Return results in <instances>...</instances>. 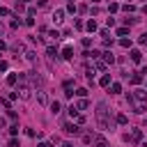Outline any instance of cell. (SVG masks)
Wrapping results in <instances>:
<instances>
[{
    "label": "cell",
    "mask_w": 147,
    "mask_h": 147,
    "mask_svg": "<svg viewBox=\"0 0 147 147\" xmlns=\"http://www.w3.org/2000/svg\"><path fill=\"white\" fill-rule=\"evenodd\" d=\"M96 124H99L101 131H115V119L110 117V110H108L106 101L96 103Z\"/></svg>",
    "instance_id": "cell-1"
},
{
    "label": "cell",
    "mask_w": 147,
    "mask_h": 147,
    "mask_svg": "<svg viewBox=\"0 0 147 147\" xmlns=\"http://www.w3.org/2000/svg\"><path fill=\"white\" fill-rule=\"evenodd\" d=\"M126 103L133 108V113H138V115H142L145 110H147V101H140V99H136L133 94H126Z\"/></svg>",
    "instance_id": "cell-2"
},
{
    "label": "cell",
    "mask_w": 147,
    "mask_h": 147,
    "mask_svg": "<svg viewBox=\"0 0 147 147\" xmlns=\"http://www.w3.org/2000/svg\"><path fill=\"white\" fill-rule=\"evenodd\" d=\"M18 80H21V85H18L16 92H18V96H21L23 101H28V99H30V85L25 83V76H18Z\"/></svg>",
    "instance_id": "cell-3"
},
{
    "label": "cell",
    "mask_w": 147,
    "mask_h": 147,
    "mask_svg": "<svg viewBox=\"0 0 147 147\" xmlns=\"http://www.w3.org/2000/svg\"><path fill=\"white\" fill-rule=\"evenodd\" d=\"M28 78H30V83H32V85H34L37 90H39V87L44 85V78H41V74H39L37 69H32V71H28Z\"/></svg>",
    "instance_id": "cell-4"
},
{
    "label": "cell",
    "mask_w": 147,
    "mask_h": 147,
    "mask_svg": "<svg viewBox=\"0 0 147 147\" xmlns=\"http://www.w3.org/2000/svg\"><path fill=\"white\" fill-rule=\"evenodd\" d=\"M124 140H126V142H140V140H142V131H140V129H131V133H126Z\"/></svg>",
    "instance_id": "cell-5"
},
{
    "label": "cell",
    "mask_w": 147,
    "mask_h": 147,
    "mask_svg": "<svg viewBox=\"0 0 147 147\" xmlns=\"http://www.w3.org/2000/svg\"><path fill=\"white\" fill-rule=\"evenodd\" d=\"M62 129H64V133H69V136H78V133H80V126H78V124H71V122H64Z\"/></svg>",
    "instance_id": "cell-6"
},
{
    "label": "cell",
    "mask_w": 147,
    "mask_h": 147,
    "mask_svg": "<svg viewBox=\"0 0 147 147\" xmlns=\"http://www.w3.org/2000/svg\"><path fill=\"white\" fill-rule=\"evenodd\" d=\"M74 108H76L78 113H80V110H87V108H90V101H87L85 96H80V99H78V101L74 103Z\"/></svg>",
    "instance_id": "cell-7"
},
{
    "label": "cell",
    "mask_w": 147,
    "mask_h": 147,
    "mask_svg": "<svg viewBox=\"0 0 147 147\" xmlns=\"http://www.w3.org/2000/svg\"><path fill=\"white\" fill-rule=\"evenodd\" d=\"M37 101H39L41 106H48V94H46V92H44L41 87L37 90Z\"/></svg>",
    "instance_id": "cell-8"
},
{
    "label": "cell",
    "mask_w": 147,
    "mask_h": 147,
    "mask_svg": "<svg viewBox=\"0 0 147 147\" xmlns=\"http://www.w3.org/2000/svg\"><path fill=\"white\" fill-rule=\"evenodd\" d=\"M53 21H55V23H62V21H64V9H55V11H53Z\"/></svg>",
    "instance_id": "cell-9"
},
{
    "label": "cell",
    "mask_w": 147,
    "mask_h": 147,
    "mask_svg": "<svg viewBox=\"0 0 147 147\" xmlns=\"http://www.w3.org/2000/svg\"><path fill=\"white\" fill-rule=\"evenodd\" d=\"M62 57H64V60H74V48H71V46H64V48H62Z\"/></svg>",
    "instance_id": "cell-10"
},
{
    "label": "cell",
    "mask_w": 147,
    "mask_h": 147,
    "mask_svg": "<svg viewBox=\"0 0 147 147\" xmlns=\"http://www.w3.org/2000/svg\"><path fill=\"white\" fill-rule=\"evenodd\" d=\"M11 53H16V55H18V53H25V46H23L21 41H16V44H11Z\"/></svg>",
    "instance_id": "cell-11"
},
{
    "label": "cell",
    "mask_w": 147,
    "mask_h": 147,
    "mask_svg": "<svg viewBox=\"0 0 147 147\" xmlns=\"http://www.w3.org/2000/svg\"><path fill=\"white\" fill-rule=\"evenodd\" d=\"M101 55H103V60H106V64H113V62H115V55H113L110 51H106V53H101Z\"/></svg>",
    "instance_id": "cell-12"
},
{
    "label": "cell",
    "mask_w": 147,
    "mask_h": 147,
    "mask_svg": "<svg viewBox=\"0 0 147 147\" xmlns=\"http://www.w3.org/2000/svg\"><path fill=\"white\" fill-rule=\"evenodd\" d=\"M23 55H25V60H28V62H34V60H37V53H34V51H25Z\"/></svg>",
    "instance_id": "cell-13"
},
{
    "label": "cell",
    "mask_w": 147,
    "mask_h": 147,
    "mask_svg": "<svg viewBox=\"0 0 147 147\" xmlns=\"http://www.w3.org/2000/svg\"><path fill=\"white\" fill-rule=\"evenodd\" d=\"M115 122H117V124H122V126H124V124H129V117H126V115H122V113H119V115H117V117H115Z\"/></svg>",
    "instance_id": "cell-14"
},
{
    "label": "cell",
    "mask_w": 147,
    "mask_h": 147,
    "mask_svg": "<svg viewBox=\"0 0 147 147\" xmlns=\"http://www.w3.org/2000/svg\"><path fill=\"white\" fill-rule=\"evenodd\" d=\"M131 60H133V62H140V60H142V53H140V51H131Z\"/></svg>",
    "instance_id": "cell-15"
},
{
    "label": "cell",
    "mask_w": 147,
    "mask_h": 147,
    "mask_svg": "<svg viewBox=\"0 0 147 147\" xmlns=\"http://www.w3.org/2000/svg\"><path fill=\"white\" fill-rule=\"evenodd\" d=\"M119 92H122V85L119 83H113L110 85V94H119Z\"/></svg>",
    "instance_id": "cell-16"
},
{
    "label": "cell",
    "mask_w": 147,
    "mask_h": 147,
    "mask_svg": "<svg viewBox=\"0 0 147 147\" xmlns=\"http://www.w3.org/2000/svg\"><path fill=\"white\" fill-rule=\"evenodd\" d=\"M136 99H140V101H147V94H145V90H136V94H133Z\"/></svg>",
    "instance_id": "cell-17"
},
{
    "label": "cell",
    "mask_w": 147,
    "mask_h": 147,
    "mask_svg": "<svg viewBox=\"0 0 147 147\" xmlns=\"http://www.w3.org/2000/svg\"><path fill=\"white\" fill-rule=\"evenodd\" d=\"M16 80H18L16 74H9V76H7V85H16Z\"/></svg>",
    "instance_id": "cell-18"
},
{
    "label": "cell",
    "mask_w": 147,
    "mask_h": 147,
    "mask_svg": "<svg viewBox=\"0 0 147 147\" xmlns=\"http://www.w3.org/2000/svg\"><path fill=\"white\" fill-rule=\"evenodd\" d=\"M140 80H142V74H131V83L133 85H138Z\"/></svg>",
    "instance_id": "cell-19"
},
{
    "label": "cell",
    "mask_w": 147,
    "mask_h": 147,
    "mask_svg": "<svg viewBox=\"0 0 147 147\" xmlns=\"http://www.w3.org/2000/svg\"><path fill=\"white\" fill-rule=\"evenodd\" d=\"M51 113H53V115L60 113V101H53V103H51Z\"/></svg>",
    "instance_id": "cell-20"
},
{
    "label": "cell",
    "mask_w": 147,
    "mask_h": 147,
    "mask_svg": "<svg viewBox=\"0 0 147 147\" xmlns=\"http://www.w3.org/2000/svg\"><path fill=\"white\" fill-rule=\"evenodd\" d=\"M99 83H101L103 87H108V85H110V76H108V74H106V76H101V80H99Z\"/></svg>",
    "instance_id": "cell-21"
},
{
    "label": "cell",
    "mask_w": 147,
    "mask_h": 147,
    "mask_svg": "<svg viewBox=\"0 0 147 147\" xmlns=\"http://www.w3.org/2000/svg\"><path fill=\"white\" fill-rule=\"evenodd\" d=\"M94 142H96V147H108V142L103 138H94Z\"/></svg>",
    "instance_id": "cell-22"
},
{
    "label": "cell",
    "mask_w": 147,
    "mask_h": 147,
    "mask_svg": "<svg viewBox=\"0 0 147 147\" xmlns=\"http://www.w3.org/2000/svg\"><path fill=\"white\" fill-rule=\"evenodd\" d=\"M21 23H23V21H21V18H18V16H14V21H11V28H14V30H16V28H18V25H21Z\"/></svg>",
    "instance_id": "cell-23"
},
{
    "label": "cell",
    "mask_w": 147,
    "mask_h": 147,
    "mask_svg": "<svg viewBox=\"0 0 147 147\" xmlns=\"http://www.w3.org/2000/svg\"><path fill=\"white\" fill-rule=\"evenodd\" d=\"M87 30H90V32H94V30H96V23H94V18H92V21H87Z\"/></svg>",
    "instance_id": "cell-24"
},
{
    "label": "cell",
    "mask_w": 147,
    "mask_h": 147,
    "mask_svg": "<svg viewBox=\"0 0 147 147\" xmlns=\"http://www.w3.org/2000/svg\"><path fill=\"white\" fill-rule=\"evenodd\" d=\"M48 37H51V39H55V41H57V39H62V34H60V32H55V30H53V32H48Z\"/></svg>",
    "instance_id": "cell-25"
},
{
    "label": "cell",
    "mask_w": 147,
    "mask_h": 147,
    "mask_svg": "<svg viewBox=\"0 0 147 147\" xmlns=\"http://www.w3.org/2000/svg\"><path fill=\"white\" fill-rule=\"evenodd\" d=\"M94 67H96L99 71H106V62H99V60H96V62H94Z\"/></svg>",
    "instance_id": "cell-26"
},
{
    "label": "cell",
    "mask_w": 147,
    "mask_h": 147,
    "mask_svg": "<svg viewBox=\"0 0 147 147\" xmlns=\"http://www.w3.org/2000/svg\"><path fill=\"white\" fill-rule=\"evenodd\" d=\"M117 9H119V5H117V2H110V7H108V14H110V11H117Z\"/></svg>",
    "instance_id": "cell-27"
},
{
    "label": "cell",
    "mask_w": 147,
    "mask_h": 147,
    "mask_svg": "<svg viewBox=\"0 0 147 147\" xmlns=\"http://www.w3.org/2000/svg\"><path fill=\"white\" fill-rule=\"evenodd\" d=\"M117 34H119V37H126V34H129V28H119Z\"/></svg>",
    "instance_id": "cell-28"
},
{
    "label": "cell",
    "mask_w": 147,
    "mask_h": 147,
    "mask_svg": "<svg viewBox=\"0 0 147 147\" xmlns=\"http://www.w3.org/2000/svg\"><path fill=\"white\" fill-rule=\"evenodd\" d=\"M119 44H122L124 48H131V39H119Z\"/></svg>",
    "instance_id": "cell-29"
},
{
    "label": "cell",
    "mask_w": 147,
    "mask_h": 147,
    "mask_svg": "<svg viewBox=\"0 0 147 147\" xmlns=\"http://www.w3.org/2000/svg\"><path fill=\"white\" fill-rule=\"evenodd\" d=\"M71 87H74V80L67 78V80H64V90H71Z\"/></svg>",
    "instance_id": "cell-30"
},
{
    "label": "cell",
    "mask_w": 147,
    "mask_h": 147,
    "mask_svg": "<svg viewBox=\"0 0 147 147\" xmlns=\"http://www.w3.org/2000/svg\"><path fill=\"white\" fill-rule=\"evenodd\" d=\"M76 94H78V96H87V90H85V87H78Z\"/></svg>",
    "instance_id": "cell-31"
},
{
    "label": "cell",
    "mask_w": 147,
    "mask_h": 147,
    "mask_svg": "<svg viewBox=\"0 0 147 147\" xmlns=\"http://www.w3.org/2000/svg\"><path fill=\"white\" fill-rule=\"evenodd\" d=\"M122 9H124V11H126V14H129V11H133V9H136V7H133V5H122Z\"/></svg>",
    "instance_id": "cell-32"
},
{
    "label": "cell",
    "mask_w": 147,
    "mask_h": 147,
    "mask_svg": "<svg viewBox=\"0 0 147 147\" xmlns=\"http://www.w3.org/2000/svg\"><path fill=\"white\" fill-rule=\"evenodd\" d=\"M69 115H71V117H76V115H78V110H76V108H74V103H71V106H69Z\"/></svg>",
    "instance_id": "cell-33"
},
{
    "label": "cell",
    "mask_w": 147,
    "mask_h": 147,
    "mask_svg": "<svg viewBox=\"0 0 147 147\" xmlns=\"http://www.w3.org/2000/svg\"><path fill=\"white\" fill-rule=\"evenodd\" d=\"M76 124H78V126L85 124V117H83V115H76Z\"/></svg>",
    "instance_id": "cell-34"
},
{
    "label": "cell",
    "mask_w": 147,
    "mask_h": 147,
    "mask_svg": "<svg viewBox=\"0 0 147 147\" xmlns=\"http://www.w3.org/2000/svg\"><path fill=\"white\" fill-rule=\"evenodd\" d=\"M9 133H11V136H16V133H18V124H14V126H9Z\"/></svg>",
    "instance_id": "cell-35"
},
{
    "label": "cell",
    "mask_w": 147,
    "mask_h": 147,
    "mask_svg": "<svg viewBox=\"0 0 147 147\" xmlns=\"http://www.w3.org/2000/svg\"><path fill=\"white\" fill-rule=\"evenodd\" d=\"M138 41H140V44H147V32H142V34L138 37Z\"/></svg>",
    "instance_id": "cell-36"
},
{
    "label": "cell",
    "mask_w": 147,
    "mask_h": 147,
    "mask_svg": "<svg viewBox=\"0 0 147 147\" xmlns=\"http://www.w3.org/2000/svg\"><path fill=\"white\" fill-rule=\"evenodd\" d=\"M99 34H101V37H103V39H108V34H110V32H108V30H106V28H103V30H99Z\"/></svg>",
    "instance_id": "cell-37"
},
{
    "label": "cell",
    "mask_w": 147,
    "mask_h": 147,
    "mask_svg": "<svg viewBox=\"0 0 147 147\" xmlns=\"http://www.w3.org/2000/svg\"><path fill=\"white\" fill-rule=\"evenodd\" d=\"M83 46H87V48H90V46H92V39H90V37H85V39H83Z\"/></svg>",
    "instance_id": "cell-38"
},
{
    "label": "cell",
    "mask_w": 147,
    "mask_h": 147,
    "mask_svg": "<svg viewBox=\"0 0 147 147\" xmlns=\"http://www.w3.org/2000/svg\"><path fill=\"white\" fill-rule=\"evenodd\" d=\"M9 147H18V140H16V138H11V140H9Z\"/></svg>",
    "instance_id": "cell-39"
},
{
    "label": "cell",
    "mask_w": 147,
    "mask_h": 147,
    "mask_svg": "<svg viewBox=\"0 0 147 147\" xmlns=\"http://www.w3.org/2000/svg\"><path fill=\"white\" fill-rule=\"evenodd\" d=\"M0 71H7V62L5 60H0Z\"/></svg>",
    "instance_id": "cell-40"
},
{
    "label": "cell",
    "mask_w": 147,
    "mask_h": 147,
    "mask_svg": "<svg viewBox=\"0 0 147 147\" xmlns=\"http://www.w3.org/2000/svg\"><path fill=\"white\" fill-rule=\"evenodd\" d=\"M0 16H9V9H5V7H0Z\"/></svg>",
    "instance_id": "cell-41"
},
{
    "label": "cell",
    "mask_w": 147,
    "mask_h": 147,
    "mask_svg": "<svg viewBox=\"0 0 147 147\" xmlns=\"http://www.w3.org/2000/svg\"><path fill=\"white\" fill-rule=\"evenodd\" d=\"M39 7H44V9H46V7H48V0H39Z\"/></svg>",
    "instance_id": "cell-42"
},
{
    "label": "cell",
    "mask_w": 147,
    "mask_h": 147,
    "mask_svg": "<svg viewBox=\"0 0 147 147\" xmlns=\"http://www.w3.org/2000/svg\"><path fill=\"white\" fill-rule=\"evenodd\" d=\"M5 48H7V44H5L2 39H0V51H5Z\"/></svg>",
    "instance_id": "cell-43"
},
{
    "label": "cell",
    "mask_w": 147,
    "mask_h": 147,
    "mask_svg": "<svg viewBox=\"0 0 147 147\" xmlns=\"http://www.w3.org/2000/svg\"><path fill=\"white\" fill-rule=\"evenodd\" d=\"M37 147H51V145H48V142H39Z\"/></svg>",
    "instance_id": "cell-44"
},
{
    "label": "cell",
    "mask_w": 147,
    "mask_h": 147,
    "mask_svg": "<svg viewBox=\"0 0 147 147\" xmlns=\"http://www.w3.org/2000/svg\"><path fill=\"white\" fill-rule=\"evenodd\" d=\"M2 34H5V25L0 23V37H2Z\"/></svg>",
    "instance_id": "cell-45"
},
{
    "label": "cell",
    "mask_w": 147,
    "mask_h": 147,
    "mask_svg": "<svg viewBox=\"0 0 147 147\" xmlns=\"http://www.w3.org/2000/svg\"><path fill=\"white\" fill-rule=\"evenodd\" d=\"M142 14H147V5H145V7H142Z\"/></svg>",
    "instance_id": "cell-46"
},
{
    "label": "cell",
    "mask_w": 147,
    "mask_h": 147,
    "mask_svg": "<svg viewBox=\"0 0 147 147\" xmlns=\"http://www.w3.org/2000/svg\"><path fill=\"white\" fill-rule=\"evenodd\" d=\"M18 2H23V5H25V2H30V0H18Z\"/></svg>",
    "instance_id": "cell-47"
},
{
    "label": "cell",
    "mask_w": 147,
    "mask_h": 147,
    "mask_svg": "<svg viewBox=\"0 0 147 147\" xmlns=\"http://www.w3.org/2000/svg\"><path fill=\"white\" fill-rule=\"evenodd\" d=\"M92 2H101V0H92Z\"/></svg>",
    "instance_id": "cell-48"
},
{
    "label": "cell",
    "mask_w": 147,
    "mask_h": 147,
    "mask_svg": "<svg viewBox=\"0 0 147 147\" xmlns=\"http://www.w3.org/2000/svg\"><path fill=\"white\" fill-rule=\"evenodd\" d=\"M69 2H74V0H69Z\"/></svg>",
    "instance_id": "cell-49"
}]
</instances>
